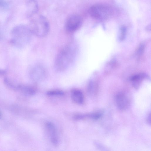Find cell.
Returning a JSON list of instances; mask_svg holds the SVG:
<instances>
[{"mask_svg": "<svg viewBox=\"0 0 151 151\" xmlns=\"http://www.w3.org/2000/svg\"><path fill=\"white\" fill-rule=\"evenodd\" d=\"M47 72L45 68L40 64H36L32 66L29 71L30 78L35 82L42 81L47 76Z\"/></svg>", "mask_w": 151, "mask_h": 151, "instance_id": "obj_4", "label": "cell"}, {"mask_svg": "<svg viewBox=\"0 0 151 151\" xmlns=\"http://www.w3.org/2000/svg\"><path fill=\"white\" fill-rule=\"evenodd\" d=\"M6 73L5 70L0 69V75H4L6 74Z\"/></svg>", "mask_w": 151, "mask_h": 151, "instance_id": "obj_15", "label": "cell"}, {"mask_svg": "<svg viewBox=\"0 0 151 151\" xmlns=\"http://www.w3.org/2000/svg\"><path fill=\"white\" fill-rule=\"evenodd\" d=\"M47 95L49 96L63 95L64 94V92L60 90H52L48 91Z\"/></svg>", "mask_w": 151, "mask_h": 151, "instance_id": "obj_12", "label": "cell"}, {"mask_svg": "<svg viewBox=\"0 0 151 151\" xmlns=\"http://www.w3.org/2000/svg\"><path fill=\"white\" fill-rule=\"evenodd\" d=\"M126 28L124 27H122L120 30V33L119 36V39L120 40H123L125 36L126 33Z\"/></svg>", "mask_w": 151, "mask_h": 151, "instance_id": "obj_13", "label": "cell"}, {"mask_svg": "<svg viewBox=\"0 0 151 151\" xmlns=\"http://www.w3.org/2000/svg\"><path fill=\"white\" fill-rule=\"evenodd\" d=\"M1 112H0V116H1Z\"/></svg>", "mask_w": 151, "mask_h": 151, "instance_id": "obj_16", "label": "cell"}, {"mask_svg": "<svg viewBox=\"0 0 151 151\" xmlns=\"http://www.w3.org/2000/svg\"><path fill=\"white\" fill-rule=\"evenodd\" d=\"M17 89L21 90L24 93L28 95H32L35 92L33 88L31 87L23 85H18Z\"/></svg>", "mask_w": 151, "mask_h": 151, "instance_id": "obj_10", "label": "cell"}, {"mask_svg": "<svg viewBox=\"0 0 151 151\" xmlns=\"http://www.w3.org/2000/svg\"><path fill=\"white\" fill-rule=\"evenodd\" d=\"M46 127L52 142L54 145H57L58 140L55 126L51 122H48L46 124Z\"/></svg>", "mask_w": 151, "mask_h": 151, "instance_id": "obj_7", "label": "cell"}, {"mask_svg": "<svg viewBox=\"0 0 151 151\" xmlns=\"http://www.w3.org/2000/svg\"><path fill=\"white\" fill-rule=\"evenodd\" d=\"M147 122L148 124H150V114H148L147 118Z\"/></svg>", "mask_w": 151, "mask_h": 151, "instance_id": "obj_14", "label": "cell"}, {"mask_svg": "<svg viewBox=\"0 0 151 151\" xmlns=\"http://www.w3.org/2000/svg\"><path fill=\"white\" fill-rule=\"evenodd\" d=\"M115 100L116 105L120 110H125L129 106L130 101L129 98L124 93H119L116 94Z\"/></svg>", "mask_w": 151, "mask_h": 151, "instance_id": "obj_6", "label": "cell"}, {"mask_svg": "<svg viewBox=\"0 0 151 151\" xmlns=\"http://www.w3.org/2000/svg\"><path fill=\"white\" fill-rule=\"evenodd\" d=\"M71 97L72 100L78 104L83 103L84 101V96L82 92L80 90L74 89L71 91Z\"/></svg>", "mask_w": 151, "mask_h": 151, "instance_id": "obj_8", "label": "cell"}, {"mask_svg": "<svg viewBox=\"0 0 151 151\" xmlns=\"http://www.w3.org/2000/svg\"><path fill=\"white\" fill-rule=\"evenodd\" d=\"M91 17L98 20L108 19L113 14L114 11L111 7L103 4H96L92 6L89 10Z\"/></svg>", "mask_w": 151, "mask_h": 151, "instance_id": "obj_3", "label": "cell"}, {"mask_svg": "<svg viewBox=\"0 0 151 151\" xmlns=\"http://www.w3.org/2000/svg\"><path fill=\"white\" fill-rule=\"evenodd\" d=\"M50 25L47 19L44 16L39 15L32 20L30 29L32 34L39 38H43L48 34Z\"/></svg>", "mask_w": 151, "mask_h": 151, "instance_id": "obj_2", "label": "cell"}, {"mask_svg": "<svg viewBox=\"0 0 151 151\" xmlns=\"http://www.w3.org/2000/svg\"><path fill=\"white\" fill-rule=\"evenodd\" d=\"M77 47L74 43H70L63 47L55 58L54 67L58 72L67 69L73 62L77 52Z\"/></svg>", "mask_w": 151, "mask_h": 151, "instance_id": "obj_1", "label": "cell"}, {"mask_svg": "<svg viewBox=\"0 0 151 151\" xmlns=\"http://www.w3.org/2000/svg\"><path fill=\"white\" fill-rule=\"evenodd\" d=\"M82 23L81 17L77 14H72L67 18L65 24L66 30L69 32L73 33L77 30Z\"/></svg>", "mask_w": 151, "mask_h": 151, "instance_id": "obj_5", "label": "cell"}, {"mask_svg": "<svg viewBox=\"0 0 151 151\" xmlns=\"http://www.w3.org/2000/svg\"><path fill=\"white\" fill-rule=\"evenodd\" d=\"M4 82L5 84L9 88L14 89H17V86H15L7 78H5Z\"/></svg>", "mask_w": 151, "mask_h": 151, "instance_id": "obj_11", "label": "cell"}, {"mask_svg": "<svg viewBox=\"0 0 151 151\" xmlns=\"http://www.w3.org/2000/svg\"><path fill=\"white\" fill-rule=\"evenodd\" d=\"M145 77V75L142 73L132 76L131 78V81L134 87L137 89L138 88L141 81Z\"/></svg>", "mask_w": 151, "mask_h": 151, "instance_id": "obj_9", "label": "cell"}]
</instances>
